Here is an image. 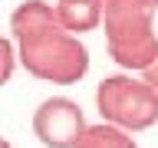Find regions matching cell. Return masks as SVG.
Here are the masks:
<instances>
[{
  "mask_svg": "<svg viewBox=\"0 0 158 148\" xmlns=\"http://www.w3.org/2000/svg\"><path fill=\"white\" fill-rule=\"evenodd\" d=\"M56 20L69 36L89 33L102 23V0H56Z\"/></svg>",
  "mask_w": 158,
  "mask_h": 148,
  "instance_id": "8992f818",
  "label": "cell"
},
{
  "mask_svg": "<svg viewBox=\"0 0 158 148\" xmlns=\"http://www.w3.org/2000/svg\"><path fill=\"white\" fill-rule=\"evenodd\" d=\"M13 63H17V53H13V43L7 36H0V86L13 76Z\"/></svg>",
  "mask_w": 158,
  "mask_h": 148,
  "instance_id": "ba28073f",
  "label": "cell"
},
{
  "mask_svg": "<svg viewBox=\"0 0 158 148\" xmlns=\"http://www.w3.org/2000/svg\"><path fill=\"white\" fill-rule=\"evenodd\" d=\"M17 56L27 66V72L46 82H79L89 69V49L79 43V36H69L66 30H53L33 46H23Z\"/></svg>",
  "mask_w": 158,
  "mask_h": 148,
  "instance_id": "3957f363",
  "label": "cell"
},
{
  "mask_svg": "<svg viewBox=\"0 0 158 148\" xmlns=\"http://www.w3.org/2000/svg\"><path fill=\"white\" fill-rule=\"evenodd\" d=\"M96 109L122 132H145L158 122V92L132 76H106L96 89Z\"/></svg>",
  "mask_w": 158,
  "mask_h": 148,
  "instance_id": "7a4b0ae2",
  "label": "cell"
},
{
  "mask_svg": "<svg viewBox=\"0 0 158 148\" xmlns=\"http://www.w3.org/2000/svg\"><path fill=\"white\" fill-rule=\"evenodd\" d=\"M76 148H138V145L128 132L109 125V122H99V125L86 128V135H82V142Z\"/></svg>",
  "mask_w": 158,
  "mask_h": 148,
  "instance_id": "52a82bcc",
  "label": "cell"
},
{
  "mask_svg": "<svg viewBox=\"0 0 158 148\" xmlns=\"http://www.w3.org/2000/svg\"><path fill=\"white\" fill-rule=\"evenodd\" d=\"M142 82H145V86H152V89L158 92V56L152 59L145 69H142Z\"/></svg>",
  "mask_w": 158,
  "mask_h": 148,
  "instance_id": "9c48e42d",
  "label": "cell"
},
{
  "mask_svg": "<svg viewBox=\"0 0 158 148\" xmlns=\"http://www.w3.org/2000/svg\"><path fill=\"white\" fill-rule=\"evenodd\" d=\"M158 0H102L109 56L122 69H142L158 56L155 36Z\"/></svg>",
  "mask_w": 158,
  "mask_h": 148,
  "instance_id": "6da1fadb",
  "label": "cell"
},
{
  "mask_svg": "<svg viewBox=\"0 0 158 148\" xmlns=\"http://www.w3.org/2000/svg\"><path fill=\"white\" fill-rule=\"evenodd\" d=\"M0 148H13V145H10V142H7V138H0Z\"/></svg>",
  "mask_w": 158,
  "mask_h": 148,
  "instance_id": "30bf717a",
  "label": "cell"
},
{
  "mask_svg": "<svg viewBox=\"0 0 158 148\" xmlns=\"http://www.w3.org/2000/svg\"><path fill=\"white\" fill-rule=\"evenodd\" d=\"M53 30H63L56 20V10L49 7L46 0H27L10 13V33L17 39V49L33 46L36 39L49 36Z\"/></svg>",
  "mask_w": 158,
  "mask_h": 148,
  "instance_id": "5b68a950",
  "label": "cell"
},
{
  "mask_svg": "<svg viewBox=\"0 0 158 148\" xmlns=\"http://www.w3.org/2000/svg\"><path fill=\"white\" fill-rule=\"evenodd\" d=\"M86 115L79 102L63 96H53L46 102H40L33 112V135L46 148H76L86 135Z\"/></svg>",
  "mask_w": 158,
  "mask_h": 148,
  "instance_id": "277c9868",
  "label": "cell"
}]
</instances>
